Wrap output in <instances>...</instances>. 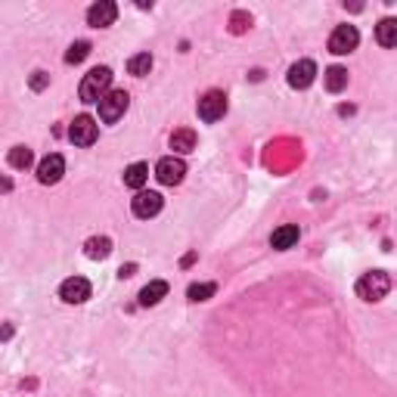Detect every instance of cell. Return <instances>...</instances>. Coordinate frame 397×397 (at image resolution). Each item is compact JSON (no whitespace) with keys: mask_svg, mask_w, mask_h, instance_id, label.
I'll return each mask as SVG.
<instances>
[{"mask_svg":"<svg viewBox=\"0 0 397 397\" xmlns=\"http://www.w3.org/2000/svg\"><path fill=\"white\" fill-rule=\"evenodd\" d=\"M84 255H87L90 261H103V257L112 255V239L109 236H94V239L84 242Z\"/></svg>","mask_w":397,"mask_h":397,"instance_id":"17","label":"cell"},{"mask_svg":"<svg viewBox=\"0 0 397 397\" xmlns=\"http://www.w3.org/2000/svg\"><path fill=\"white\" fill-rule=\"evenodd\" d=\"M227 115V96L221 94V90H208L202 99H198V118L202 121H221V118Z\"/></svg>","mask_w":397,"mask_h":397,"instance_id":"5","label":"cell"},{"mask_svg":"<svg viewBox=\"0 0 397 397\" xmlns=\"http://www.w3.org/2000/svg\"><path fill=\"white\" fill-rule=\"evenodd\" d=\"M214 292H217L214 282H193V286L187 289V298H189V301H208Z\"/></svg>","mask_w":397,"mask_h":397,"instance_id":"22","label":"cell"},{"mask_svg":"<svg viewBox=\"0 0 397 397\" xmlns=\"http://www.w3.org/2000/svg\"><path fill=\"white\" fill-rule=\"evenodd\" d=\"M388 292H391V276L385 270H369V273H363L357 280V295L363 301H382Z\"/></svg>","mask_w":397,"mask_h":397,"instance_id":"2","label":"cell"},{"mask_svg":"<svg viewBox=\"0 0 397 397\" xmlns=\"http://www.w3.org/2000/svg\"><path fill=\"white\" fill-rule=\"evenodd\" d=\"M130 208H134V214L140 217V221H149V217H155L158 211H162V196L152 193V189H140V193L134 196V202H130Z\"/></svg>","mask_w":397,"mask_h":397,"instance_id":"9","label":"cell"},{"mask_svg":"<svg viewBox=\"0 0 397 397\" xmlns=\"http://www.w3.org/2000/svg\"><path fill=\"white\" fill-rule=\"evenodd\" d=\"M90 56V44L87 41H75L69 47V53H65V62L69 65H78V62H84V59Z\"/></svg>","mask_w":397,"mask_h":397,"instance_id":"23","label":"cell"},{"mask_svg":"<svg viewBox=\"0 0 397 397\" xmlns=\"http://www.w3.org/2000/svg\"><path fill=\"white\" fill-rule=\"evenodd\" d=\"M96 134H99V128H96V121L90 115H78L75 121H71V128H69V140L75 143V146H94Z\"/></svg>","mask_w":397,"mask_h":397,"instance_id":"6","label":"cell"},{"mask_svg":"<svg viewBox=\"0 0 397 397\" xmlns=\"http://www.w3.org/2000/svg\"><path fill=\"white\" fill-rule=\"evenodd\" d=\"M246 28H251V16L248 12H233V16H230V31H233V35H242Z\"/></svg>","mask_w":397,"mask_h":397,"instance_id":"24","label":"cell"},{"mask_svg":"<svg viewBox=\"0 0 397 397\" xmlns=\"http://www.w3.org/2000/svg\"><path fill=\"white\" fill-rule=\"evenodd\" d=\"M146 180H149V164H143V162H134L128 171H124V187L137 189V193L146 187Z\"/></svg>","mask_w":397,"mask_h":397,"instance_id":"13","label":"cell"},{"mask_svg":"<svg viewBox=\"0 0 397 397\" xmlns=\"http://www.w3.org/2000/svg\"><path fill=\"white\" fill-rule=\"evenodd\" d=\"M196 130H189V128H180V130H174L171 134V149L177 152V155H187V152H193L196 149Z\"/></svg>","mask_w":397,"mask_h":397,"instance_id":"15","label":"cell"},{"mask_svg":"<svg viewBox=\"0 0 397 397\" xmlns=\"http://www.w3.org/2000/svg\"><path fill=\"white\" fill-rule=\"evenodd\" d=\"M295 242H298V227H295V223H282V227L273 230V236H270V246L280 248V251L292 248Z\"/></svg>","mask_w":397,"mask_h":397,"instance_id":"16","label":"cell"},{"mask_svg":"<svg viewBox=\"0 0 397 397\" xmlns=\"http://www.w3.org/2000/svg\"><path fill=\"white\" fill-rule=\"evenodd\" d=\"M10 335H12V326H3V329H0V339H3V341L10 339Z\"/></svg>","mask_w":397,"mask_h":397,"instance_id":"28","label":"cell"},{"mask_svg":"<svg viewBox=\"0 0 397 397\" xmlns=\"http://www.w3.org/2000/svg\"><path fill=\"white\" fill-rule=\"evenodd\" d=\"M59 298L65 304H84L90 298V282L84 276H69V280L59 286Z\"/></svg>","mask_w":397,"mask_h":397,"instance_id":"8","label":"cell"},{"mask_svg":"<svg viewBox=\"0 0 397 397\" xmlns=\"http://www.w3.org/2000/svg\"><path fill=\"white\" fill-rule=\"evenodd\" d=\"M326 87H329V94H339V90L348 87V71L341 69V65L326 69Z\"/></svg>","mask_w":397,"mask_h":397,"instance_id":"20","label":"cell"},{"mask_svg":"<svg viewBox=\"0 0 397 397\" xmlns=\"http://www.w3.org/2000/svg\"><path fill=\"white\" fill-rule=\"evenodd\" d=\"M118 19V6L112 3V0H99L87 10V22L94 25V28H109L112 22Z\"/></svg>","mask_w":397,"mask_h":397,"instance_id":"12","label":"cell"},{"mask_svg":"<svg viewBox=\"0 0 397 397\" xmlns=\"http://www.w3.org/2000/svg\"><path fill=\"white\" fill-rule=\"evenodd\" d=\"M357 44H360V31L354 25H339L329 35V53H335V56H348L350 50H357Z\"/></svg>","mask_w":397,"mask_h":397,"instance_id":"4","label":"cell"},{"mask_svg":"<svg viewBox=\"0 0 397 397\" xmlns=\"http://www.w3.org/2000/svg\"><path fill=\"white\" fill-rule=\"evenodd\" d=\"M109 87H112V71L105 69V65H99V69L84 75L81 87H78V96H81L84 103H99V99L109 94Z\"/></svg>","mask_w":397,"mask_h":397,"instance_id":"1","label":"cell"},{"mask_svg":"<svg viewBox=\"0 0 397 397\" xmlns=\"http://www.w3.org/2000/svg\"><path fill=\"white\" fill-rule=\"evenodd\" d=\"M164 295H168V282H164V280H152L149 286L140 289V304H143V307H155Z\"/></svg>","mask_w":397,"mask_h":397,"instance_id":"14","label":"cell"},{"mask_svg":"<svg viewBox=\"0 0 397 397\" xmlns=\"http://www.w3.org/2000/svg\"><path fill=\"white\" fill-rule=\"evenodd\" d=\"M314 78H316V65L310 62V59H298L292 69H289V87L304 90L314 84Z\"/></svg>","mask_w":397,"mask_h":397,"instance_id":"11","label":"cell"},{"mask_svg":"<svg viewBox=\"0 0 397 397\" xmlns=\"http://www.w3.org/2000/svg\"><path fill=\"white\" fill-rule=\"evenodd\" d=\"M128 105H130L128 90H109V94L99 99V118H103L105 124H115L118 118L128 112Z\"/></svg>","mask_w":397,"mask_h":397,"instance_id":"3","label":"cell"},{"mask_svg":"<svg viewBox=\"0 0 397 397\" xmlns=\"http://www.w3.org/2000/svg\"><path fill=\"white\" fill-rule=\"evenodd\" d=\"M62 174H65V158L62 155H47V158H41V164H37V180L44 183V187H53V183H59L62 180Z\"/></svg>","mask_w":397,"mask_h":397,"instance_id":"10","label":"cell"},{"mask_svg":"<svg viewBox=\"0 0 397 397\" xmlns=\"http://www.w3.org/2000/svg\"><path fill=\"white\" fill-rule=\"evenodd\" d=\"M375 41H379L385 50L394 47L397 44V22L394 19H382V22L375 25Z\"/></svg>","mask_w":397,"mask_h":397,"instance_id":"18","label":"cell"},{"mask_svg":"<svg viewBox=\"0 0 397 397\" xmlns=\"http://www.w3.org/2000/svg\"><path fill=\"white\" fill-rule=\"evenodd\" d=\"M10 189H12V180L10 177H0V193H10Z\"/></svg>","mask_w":397,"mask_h":397,"instance_id":"27","label":"cell"},{"mask_svg":"<svg viewBox=\"0 0 397 397\" xmlns=\"http://www.w3.org/2000/svg\"><path fill=\"white\" fill-rule=\"evenodd\" d=\"M50 84V75L47 71H35V75H31V90H44Z\"/></svg>","mask_w":397,"mask_h":397,"instance_id":"25","label":"cell"},{"mask_svg":"<svg viewBox=\"0 0 397 397\" xmlns=\"http://www.w3.org/2000/svg\"><path fill=\"white\" fill-rule=\"evenodd\" d=\"M183 174H187V164H183V158H177V155H164L162 162L155 164V177L164 183V187H174V183H180Z\"/></svg>","mask_w":397,"mask_h":397,"instance_id":"7","label":"cell"},{"mask_svg":"<svg viewBox=\"0 0 397 397\" xmlns=\"http://www.w3.org/2000/svg\"><path fill=\"white\" fill-rule=\"evenodd\" d=\"M10 164H12L16 171L31 168V164H35V152H31L28 146H12V149H10Z\"/></svg>","mask_w":397,"mask_h":397,"instance_id":"19","label":"cell"},{"mask_svg":"<svg viewBox=\"0 0 397 397\" xmlns=\"http://www.w3.org/2000/svg\"><path fill=\"white\" fill-rule=\"evenodd\" d=\"M137 273V264H124L121 270H118V276H121V280H128V276H134Z\"/></svg>","mask_w":397,"mask_h":397,"instance_id":"26","label":"cell"},{"mask_svg":"<svg viewBox=\"0 0 397 397\" xmlns=\"http://www.w3.org/2000/svg\"><path fill=\"white\" fill-rule=\"evenodd\" d=\"M128 71H130V75H137V78L149 75V71H152V56H149V53H137V56H130L128 59Z\"/></svg>","mask_w":397,"mask_h":397,"instance_id":"21","label":"cell"}]
</instances>
